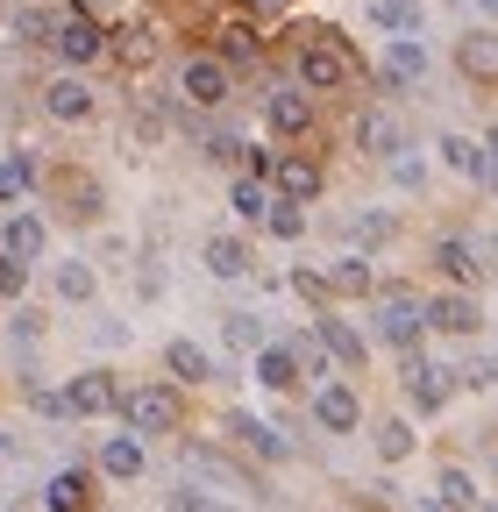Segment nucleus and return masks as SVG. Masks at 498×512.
Listing matches in <instances>:
<instances>
[{
	"label": "nucleus",
	"mask_w": 498,
	"mask_h": 512,
	"mask_svg": "<svg viewBox=\"0 0 498 512\" xmlns=\"http://www.w3.org/2000/svg\"><path fill=\"white\" fill-rule=\"evenodd\" d=\"M356 79L349 43H335V29H299V86L306 93H342Z\"/></svg>",
	"instance_id": "f257e3e1"
},
{
	"label": "nucleus",
	"mask_w": 498,
	"mask_h": 512,
	"mask_svg": "<svg viewBox=\"0 0 498 512\" xmlns=\"http://www.w3.org/2000/svg\"><path fill=\"white\" fill-rule=\"evenodd\" d=\"M427 335V299H413V292H378V342L385 349H399V356H413V342Z\"/></svg>",
	"instance_id": "f03ea898"
},
{
	"label": "nucleus",
	"mask_w": 498,
	"mask_h": 512,
	"mask_svg": "<svg viewBox=\"0 0 498 512\" xmlns=\"http://www.w3.org/2000/svg\"><path fill=\"white\" fill-rule=\"evenodd\" d=\"M178 93L193 100V107H228V93H235V72L214 57V50H200V57H185L178 64Z\"/></svg>",
	"instance_id": "7ed1b4c3"
},
{
	"label": "nucleus",
	"mask_w": 498,
	"mask_h": 512,
	"mask_svg": "<svg viewBox=\"0 0 498 512\" xmlns=\"http://www.w3.org/2000/svg\"><path fill=\"white\" fill-rule=\"evenodd\" d=\"M121 420H129V434H171L178 427V399L164 392V384H136V392H121Z\"/></svg>",
	"instance_id": "20e7f679"
},
{
	"label": "nucleus",
	"mask_w": 498,
	"mask_h": 512,
	"mask_svg": "<svg viewBox=\"0 0 498 512\" xmlns=\"http://www.w3.org/2000/svg\"><path fill=\"white\" fill-rule=\"evenodd\" d=\"M65 64H93V57H107V29L86 15V8H65L57 15V43H50Z\"/></svg>",
	"instance_id": "39448f33"
},
{
	"label": "nucleus",
	"mask_w": 498,
	"mask_h": 512,
	"mask_svg": "<svg viewBox=\"0 0 498 512\" xmlns=\"http://www.w3.org/2000/svg\"><path fill=\"white\" fill-rule=\"evenodd\" d=\"M271 192H278V200H292V207H314L321 192H328V171H321L314 157H278V171H271Z\"/></svg>",
	"instance_id": "423d86ee"
},
{
	"label": "nucleus",
	"mask_w": 498,
	"mask_h": 512,
	"mask_svg": "<svg viewBox=\"0 0 498 512\" xmlns=\"http://www.w3.org/2000/svg\"><path fill=\"white\" fill-rule=\"evenodd\" d=\"M65 399H72V420H107V413H121V392H114V377H107V370L72 377V384H65Z\"/></svg>",
	"instance_id": "0eeeda50"
},
{
	"label": "nucleus",
	"mask_w": 498,
	"mask_h": 512,
	"mask_svg": "<svg viewBox=\"0 0 498 512\" xmlns=\"http://www.w3.org/2000/svg\"><path fill=\"white\" fill-rule=\"evenodd\" d=\"M356 143H363V157H406V136H399V121H392V107H363L356 114Z\"/></svg>",
	"instance_id": "6e6552de"
},
{
	"label": "nucleus",
	"mask_w": 498,
	"mask_h": 512,
	"mask_svg": "<svg viewBox=\"0 0 498 512\" xmlns=\"http://www.w3.org/2000/svg\"><path fill=\"white\" fill-rule=\"evenodd\" d=\"M214 57L228 64H257L264 57V36H257V22H242V15H228V22H214Z\"/></svg>",
	"instance_id": "1a4fd4ad"
},
{
	"label": "nucleus",
	"mask_w": 498,
	"mask_h": 512,
	"mask_svg": "<svg viewBox=\"0 0 498 512\" xmlns=\"http://www.w3.org/2000/svg\"><path fill=\"white\" fill-rule=\"evenodd\" d=\"M427 328H434V335H477L484 313H477L470 292H442V299H427Z\"/></svg>",
	"instance_id": "9d476101"
},
{
	"label": "nucleus",
	"mask_w": 498,
	"mask_h": 512,
	"mask_svg": "<svg viewBox=\"0 0 498 512\" xmlns=\"http://www.w3.org/2000/svg\"><path fill=\"white\" fill-rule=\"evenodd\" d=\"M264 121H271V136H306V128H314V100H306L299 86H278L264 100Z\"/></svg>",
	"instance_id": "9b49d317"
},
{
	"label": "nucleus",
	"mask_w": 498,
	"mask_h": 512,
	"mask_svg": "<svg viewBox=\"0 0 498 512\" xmlns=\"http://www.w3.org/2000/svg\"><path fill=\"white\" fill-rule=\"evenodd\" d=\"M449 370L442 363H427V356H406V399L420 406V413H442L449 406V384H442Z\"/></svg>",
	"instance_id": "f8f14e48"
},
{
	"label": "nucleus",
	"mask_w": 498,
	"mask_h": 512,
	"mask_svg": "<svg viewBox=\"0 0 498 512\" xmlns=\"http://www.w3.org/2000/svg\"><path fill=\"white\" fill-rule=\"evenodd\" d=\"M43 107H50V121H93V86L79 72H65L43 86Z\"/></svg>",
	"instance_id": "ddd939ff"
},
{
	"label": "nucleus",
	"mask_w": 498,
	"mask_h": 512,
	"mask_svg": "<svg viewBox=\"0 0 498 512\" xmlns=\"http://www.w3.org/2000/svg\"><path fill=\"white\" fill-rule=\"evenodd\" d=\"M185 463H193L200 477H214V484H228V491H249V498H257V477H249V470H235L214 441H185Z\"/></svg>",
	"instance_id": "4468645a"
},
{
	"label": "nucleus",
	"mask_w": 498,
	"mask_h": 512,
	"mask_svg": "<svg viewBox=\"0 0 498 512\" xmlns=\"http://www.w3.org/2000/svg\"><path fill=\"white\" fill-rule=\"evenodd\" d=\"M356 420H363V406H356L349 384H321V392H314V427L321 434H349Z\"/></svg>",
	"instance_id": "2eb2a0df"
},
{
	"label": "nucleus",
	"mask_w": 498,
	"mask_h": 512,
	"mask_svg": "<svg viewBox=\"0 0 498 512\" xmlns=\"http://www.w3.org/2000/svg\"><path fill=\"white\" fill-rule=\"evenodd\" d=\"M456 64H463V79H477V86H498V29H477V36H463V43H456Z\"/></svg>",
	"instance_id": "dca6fc26"
},
{
	"label": "nucleus",
	"mask_w": 498,
	"mask_h": 512,
	"mask_svg": "<svg viewBox=\"0 0 498 512\" xmlns=\"http://www.w3.org/2000/svg\"><path fill=\"white\" fill-rule=\"evenodd\" d=\"M43 249H50V228L36 214H15L8 228H0V256H15V264H36Z\"/></svg>",
	"instance_id": "f3484780"
},
{
	"label": "nucleus",
	"mask_w": 498,
	"mask_h": 512,
	"mask_svg": "<svg viewBox=\"0 0 498 512\" xmlns=\"http://www.w3.org/2000/svg\"><path fill=\"white\" fill-rule=\"evenodd\" d=\"M321 278H328V299H378V271H370L363 256H342Z\"/></svg>",
	"instance_id": "a211bd4d"
},
{
	"label": "nucleus",
	"mask_w": 498,
	"mask_h": 512,
	"mask_svg": "<svg viewBox=\"0 0 498 512\" xmlns=\"http://www.w3.org/2000/svg\"><path fill=\"white\" fill-rule=\"evenodd\" d=\"M164 370H171L178 384H214V377H221V370H214V356H207L200 342H185V335H178V342H164Z\"/></svg>",
	"instance_id": "6ab92c4d"
},
{
	"label": "nucleus",
	"mask_w": 498,
	"mask_h": 512,
	"mask_svg": "<svg viewBox=\"0 0 498 512\" xmlns=\"http://www.w3.org/2000/svg\"><path fill=\"white\" fill-rule=\"evenodd\" d=\"M93 505V470H57L43 484V512H86Z\"/></svg>",
	"instance_id": "aec40b11"
},
{
	"label": "nucleus",
	"mask_w": 498,
	"mask_h": 512,
	"mask_svg": "<svg viewBox=\"0 0 498 512\" xmlns=\"http://www.w3.org/2000/svg\"><path fill=\"white\" fill-rule=\"evenodd\" d=\"M257 384H264V392H299V384H306V370H299L292 342H271V349L257 356Z\"/></svg>",
	"instance_id": "412c9836"
},
{
	"label": "nucleus",
	"mask_w": 498,
	"mask_h": 512,
	"mask_svg": "<svg viewBox=\"0 0 498 512\" xmlns=\"http://www.w3.org/2000/svg\"><path fill=\"white\" fill-rule=\"evenodd\" d=\"M228 434H235V441H249L257 456H278V463L292 456V434H285V427H264L257 413H228Z\"/></svg>",
	"instance_id": "4be33fe9"
},
{
	"label": "nucleus",
	"mask_w": 498,
	"mask_h": 512,
	"mask_svg": "<svg viewBox=\"0 0 498 512\" xmlns=\"http://www.w3.org/2000/svg\"><path fill=\"white\" fill-rule=\"evenodd\" d=\"M228 207H235L242 221H271V207H278V192H271L264 178H249V171H242V178L228 185Z\"/></svg>",
	"instance_id": "5701e85b"
},
{
	"label": "nucleus",
	"mask_w": 498,
	"mask_h": 512,
	"mask_svg": "<svg viewBox=\"0 0 498 512\" xmlns=\"http://www.w3.org/2000/svg\"><path fill=\"white\" fill-rule=\"evenodd\" d=\"M413 79H427V50H420L413 36H392V50H385V86H413Z\"/></svg>",
	"instance_id": "b1692460"
},
{
	"label": "nucleus",
	"mask_w": 498,
	"mask_h": 512,
	"mask_svg": "<svg viewBox=\"0 0 498 512\" xmlns=\"http://www.w3.org/2000/svg\"><path fill=\"white\" fill-rule=\"evenodd\" d=\"M314 335L328 342V356H335L342 370H363V356H370V349H363V335L349 328V320H335V313H328V320H321V328H314Z\"/></svg>",
	"instance_id": "393cba45"
},
{
	"label": "nucleus",
	"mask_w": 498,
	"mask_h": 512,
	"mask_svg": "<svg viewBox=\"0 0 498 512\" xmlns=\"http://www.w3.org/2000/svg\"><path fill=\"white\" fill-rule=\"evenodd\" d=\"M434 264H442V278H456V285H477V278H484L477 249H470V242H456V235H442V242H434Z\"/></svg>",
	"instance_id": "a878e982"
},
{
	"label": "nucleus",
	"mask_w": 498,
	"mask_h": 512,
	"mask_svg": "<svg viewBox=\"0 0 498 512\" xmlns=\"http://www.w3.org/2000/svg\"><path fill=\"white\" fill-rule=\"evenodd\" d=\"M200 264H207L214 278H249V249H242L235 235H207V249H200Z\"/></svg>",
	"instance_id": "bb28decb"
},
{
	"label": "nucleus",
	"mask_w": 498,
	"mask_h": 512,
	"mask_svg": "<svg viewBox=\"0 0 498 512\" xmlns=\"http://www.w3.org/2000/svg\"><path fill=\"white\" fill-rule=\"evenodd\" d=\"M100 470H107L114 484H129V477H143V441H136V434H114V441L100 448Z\"/></svg>",
	"instance_id": "cd10ccee"
},
{
	"label": "nucleus",
	"mask_w": 498,
	"mask_h": 512,
	"mask_svg": "<svg viewBox=\"0 0 498 512\" xmlns=\"http://www.w3.org/2000/svg\"><path fill=\"white\" fill-rule=\"evenodd\" d=\"M107 50H114L121 64H150V57H157V29H150V22H129V29L107 36Z\"/></svg>",
	"instance_id": "c85d7f7f"
},
{
	"label": "nucleus",
	"mask_w": 498,
	"mask_h": 512,
	"mask_svg": "<svg viewBox=\"0 0 498 512\" xmlns=\"http://www.w3.org/2000/svg\"><path fill=\"white\" fill-rule=\"evenodd\" d=\"M36 178H43V164H36L29 150H15L8 164H0V207H15V200H22V192L36 185Z\"/></svg>",
	"instance_id": "c756f323"
},
{
	"label": "nucleus",
	"mask_w": 498,
	"mask_h": 512,
	"mask_svg": "<svg viewBox=\"0 0 498 512\" xmlns=\"http://www.w3.org/2000/svg\"><path fill=\"white\" fill-rule=\"evenodd\" d=\"M221 342H228V349H249V356H264V349H271V335H264V320H257V313H228V320H221Z\"/></svg>",
	"instance_id": "7c9ffc66"
},
{
	"label": "nucleus",
	"mask_w": 498,
	"mask_h": 512,
	"mask_svg": "<svg viewBox=\"0 0 498 512\" xmlns=\"http://www.w3.org/2000/svg\"><path fill=\"white\" fill-rule=\"evenodd\" d=\"M370 22L392 29V36H413L420 29V0H370Z\"/></svg>",
	"instance_id": "2f4dec72"
},
{
	"label": "nucleus",
	"mask_w": 498,
	"mask_h": 512,
	"mask_svg": "<svg viewBox=\"0 0 498 512\" xmlns=\"http://www.w3.org/2000/svg\"><path fill=\"white\" fill-rule=\"evenodd\" d=\"M434 491H442L434 505H449V512H477V484H470L463 470H442V477H434Z\"/></svg>",
	"instance_id": "473e14b6"
},
{
	"label": "nucleus",
	"mask_w": 498,
	"mask_h": 512,
	"mask_svg": "<svg viewBox=\"0 0 498 512\" xmlns=\"http://www.w3.org/2000/svg\"><path fill=\"white\" fill-rule=\"evenodd\" d=\"M93 264H57V299H72V306H86L93 299Z\"/></svg>",
	"instance_id": "72a5a7b5"
},
{
	"label": "nucleus",
	"mask_w": 498,
	"mask_h": 512,
	"mask_svg": "<svg viewBox=\"0 0 498 512\" xmlns=\"http://www.w3.org/2000/svg\"><path fill=\"white\" fill-rule=\"evenodd\" d=\"M370 441H378V456H385V463H406V456H413V427H406V420H385Z\"/></svg>",
	"instance_id": "f704fd0d"
},
{
	"label": "nucleus",
	"mask_w": 498,
	"mask_h": 512,
	"mask_svg": "<svg viewBox=\"0 0 498 512\" xmlns=\"http://www.w3.org/2000/svg\"><path fill=\"white\" fill-rule=\"evenodd\" d=\"M292 356H299L306 384H314V377H328V342H321V335H292Z\"/></svg>",
	"instance_id": "c9c22d12"
},
{
	"label": "nucleus",
	"mask_w": 498,
	"mask_h": 512,
	"mask_svg": "<svg viewBox=\"0 0 498 512\" xmlns=\"http://www.w3.org/2000/svg\"><path fill=\"white\" fill-rule=\"evenodd\" d=\"M15 36H22V43H57V15H43V8H15Z\"/></svg>",
	"instance_id": "e433bc0d"
},
{
	"label": "nucleus",
	"mask_w": 498,
	"mask_h": 512,
	"mask_svg": "<svg viewBox=\"0 0 498 512\" xmlns=\"http://www.w3.org/2000/svg\"><path fill=\"white\" fill-rule=\"evenodd\" d=\"M442 157H449V171H463V178L484 171V150H477L470 136H442Z\"/></svg>",
	"instance_id": "4c0bfd02"
},
{
	"label": "nucleus",
	"mask_w": 498,
	"mask_h": 512,
	"mask_svg": "<svg viewBox=\"0 0 498 512\" xmlns=\"http://www.w3.org/2000/svg\"><path fill=\"white\" fill-rule=\"evenodd\" d=\"M264 228H271V235H278V242H299V235H306V214H299V207H292V200H278V207H271V221H264Z\"/></svg>",
	"instance_id": "58836bf2"
},
{
	"label": "nucleus",
	"mask_w": 498,
	"mask_h": 512,
	"mask_svg": "<svg viewBox=\"0 0 498 512\" xmlns=\"http://www.w3.org/2000/svg\"><path fill=\"white\" fill-rule=\"evenodd\" d=\"M164 512H221L200 484H178V491H164Z\"/></svg>",
	"instance_id": "ea45409f"
},
{
	"label": "nucleus",
	"mask_w": 498,
	"mask_h": 512,
	"mask_svg": "<svg viewBox=\"0 0 498 512\" xmlns=\"http://www.w3.org/2000/svg\"><path fill=\"white\" fill-rule=\"evenodd\" d=\"M29 406H36L43 420H72V399H65V392H50V384H29Z\"/></svg>",
	"instance_id": "a19ab883"
},
{
	"label": "nucleus",
	"mask_w": 498,
	"mask_h": 512,
	"mask_svg": "<svg viewBox=\"0 0 498 512\" xmlns=\"http://www.w3.org/2000/svg\"><path fill=\"white\" fill-rule=\"evenodd\" d=\"M385 235H392V214H378V207L349 221V242H385Z\"/></svg>",
	"instance_id": "79ce46f5"
},
{
	"label": "nucleus",
	"mask_w": 498,
	"mask_h": 512,
	"mask_svg": "<svg viewBox=\"0 0 498 512\" xmlns=\"http://www.w3.org/2000/svg\"><path fill=\"white\" fill-rule=\"evenodd\" d=\"M29 285V264H15V256H0V299H22Z\"/></svg>",
	"instance_id": "37998d69"
},
{
	"label": "nucleus",
	"mask_w": 498,
	"mask_h": 512,
	"mask_svg": "<svg viewBox=\"0 0 498 512\" xmlns=\"http://www.w3.org/2000/svg\"><path fill=\"white\" fill-rule=\"evenodd\" d=\"M392 185L420 192V185H427V164H420V157H392Z\"/></svg>",
	"instance_id": "c03bdc74"
},
{
	"label": "nucleus",
	"mask_w": 498,
	"mask_h": 512,
	"mask_svg": "<svg viewBox=\"0 0 498 512\" xmlns=\"http://www.w3.org/2000/svg\"><path fill=\"white\" fill-rule=\"evenodd\" d=\"M463 384H477V392H484V384H498V349H491V356H470Z\"/></svg>",
	"instance_id": "a18cd8bd"
},
{
	"label": "nucleus",
	"mask_w": 498,
	"mask_h": 512,
	"mask_svg": "<svg viewBox=\"0 0 498 512\" xmlns=\"http://www.w3.org/2000/svg\"><path fill=\"white\" fill-rule=\"evenodd\" d=\"M242 150H249V143H235V136H207V157H214V164H242Z\"/></svg>",
	"instance_id": "49530a36"
},
{
	"label": "nucleus",
	"mask_w": 498,
	"mask_h": 512,
	"mask_svg": "<svg viewBox=\"0 0 498 512\" xmlns=\"http://www.w3.org/2000/svg\"><path fill=\"white\" fill-rule=\"evenodd\" d=\"M477 185H484V192H498V157H491V150H484V171H477Z\"/></svg>",
	"instance_id": "de8ad7c7"
},
{
	"label": "nucleus",
	"mask_w": 498,
	"mask_h": 512,
	"mask_svg": "<svg viewBox=\"0 0 498 512\" xmlns=\"http://www.w3.org/2000/svg\"><path fill=\"white\" fill-rule=\"evenodd\" d=\"M477 8H484V22H498V0H477Z\"/></svg>",
	"instance_id": "09e8293b"
},
{
	"label": "nucleus",
	"mask_w": 498,
	"mask_h": 512,
	"mask_svg": "<svg viewBox=\"0 0 498 512\" xmlns=\"http://www.w3.org/2000/svg\"><path fill=\"white\" fill-rule=\"evenodd\" d=\"M257 8H264V15H278V8H285V0H257Z\"/></svg>",
	"instance_id": "8fccbe9b"
},
{
	"label": "nucleus",
	"mask_w": 498,
	"mask_h": 512,
	"mask_svg": "<svg viewBox=\"0 0 498 512\" xmlns=\"http://www.w3.org/2000/svg\"><path fill=\"white\" fill-rule=\"evenodd\" d=\"M484 150H491V157H498V128H491V136H484Z\"/></svg>",
	"instance_id": "3c124183"
},
{
	"label": "nucleus",
	"mask_w": 498,
	"mask_h": 512,
	"mask_svg": "<svg viewBox=\"0 0 498 512\" xmlns=\"http://www.w3.org/2000/svg\"><path fill=\"white\" fill-rule=\"evenodd\" d=\"M491 264H498V235H491Z\"/></svg>",
	"instance_id": "603ef678"
},
{
	"label": "nucleus",
	"mask_w": 498,
	"mask_h": 512,
	"mask_svg": "<svg viewBox=\"0 0 498 512\" xmlns=\"http://www.w3.org/2000/svg\"><path fill=\"white\" fill-rule=\"evenodd\" d=\"M0 463H8V441H0Z\"/></svg>",
	"instance_id": "864d4df0"
},
{
	"label": "nucleus",
	"mask_w": 498,
	"mask_h": 512,
	"mask_svg": "<svg viewBox=\"0 0 498 512\" xmlns=\"http://www.w3.org/2000/svg\"><path fill=\"white\" fill-rule=\"evenodd\" d=\"M477 512H498V505H477Z\"/></svg>",
	"instance_id": "5fc2aeb1"
}]
</instances>
